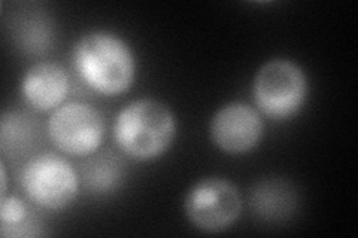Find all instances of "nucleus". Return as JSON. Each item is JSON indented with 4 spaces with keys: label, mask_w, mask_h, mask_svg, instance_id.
I'll list each match as a JSON object with an SVG mask.
<instances>
[{
    "label": "nucleus",
    "mask_w": 358,
    "mask_h": 238,
    "mask_svg": "<svg viewBox=\"0 0 358 238\" xmlns=\"http://www.w3.org/2000/svg\"><path fill=\"white\" fill-rule=\"evenodd\" d=\"M0 172H2V197L6 195V189H8V174H6V167L5 163H0Z\"/></svg>",
    "instance_id": "14"
},
{
    "label": "nucleus",
    "mask_w": 358,
    "mask_h": 238,
    "mask_svg": "<svg viewBox=\"0 0 358 238\" xmlns=\"http://www.w3.org/2000/svg\"><path fill=\"white\" fill-rule=\"evenodd\" d=\"M124 164L109 151L90 155L81 168L85 188L97 195H106L117 191L124 179Z\"/></svg>",
    "instance_id": "10"
},
{
    "label": "nucleus",
    "mask_w": 358,
    "mask_h": 238,
    "mask_svg": "<svg viewBox=\"0 0 358 238\" xmlns=\"http://www.w3.org/2000/svg\"><path fill=\"white\" fill-rule=\"evenodd\" d=\"M0 232L3 237L39 235V226L30 218L27 204L15 195H5L0 202Z\"/></svg>",
    "instance_id": "12"
},
{
    "label": "nucleus",
    "mask_w": 358,
    "mask_h": 238,
    "mask_svg": "<svg viewBox=\"0 0 358 238\" xmlns=\"http://www.w3.org/2000/svg\"><path fill=\"white\" fill-rule=\"evenodd\" d=\"M72 63L81 82L100 96L124 94L136 77V57L130 45L108 30L84 33L73 45Z\"/></svg>",
    "instance_id": "1"
},
{
    "label": "nucleus",
    "mask_w": 358,
    "mask_h": 238,
    "mask_svg": "<svg viewBox=\"0 0 358 238\" xmlns=\"http://www.w3.org/2000/svg\"><path fill=\"white\" fill-rule=\"evenodd\" d=\"M20 185L38 207L57 211L75 202L81 179L66 158L45 152L30 158L21 168Z\"/></svg>",
    "instance_id": "4"
},
{
    "label": "nucleus",
    "mask_w": 358,
    "mask_h": 238,
    "mask_svg": "<svg viewBox=\"0 0 358 238\" xmlns=\"http://www.w3.org/2000/svg\"><path fill=\"white\" fill-rule=\"evenodd\" d=\"M15 38L20 47L31 54H39L51 47V26L45 17L29 15L18 21Z\"/></svg>",
    "instance_id": "13"
},
{
    "label": "nucleus",
    "mask_w": 358,
    "mask_h": 238,
    "mask_svg": "<svg viewBox=\"0 0 358 238\" xmlns=\"http://www.w3.org/2000/svg\"><path fill=\"white\" fill-rule=\"evenodd\" d=\"M308 91L303 69L287 59L264 63L254 77L252 94L257 107L276 121L296 117L306 103Z\"/></svg>",
    "instance_id": "3"
},
{
    "label": "nucleus",
    "mask_w": 358,
    "mask_h": 238,
    "mask_svg": "<svg viewBox=\"0 0 358 238\" xmlns=\"http://www.w3.org/2000/svg\"><path fill=\"white\" fill-rule=\"evenodd\" d=\"M48 135L66 155L90 156L105 139V118L100 110L84 101H71L51 112Z\"/></svg>",
    "instance_id": "5"
},
{
    "label": "nucleus",
    "mask_w": 358,
    "mask_h": 238,
    "mask_svg": "<svg viewBox=\"0 0 358 238\" xmlns=\"http://www.w3.org/2000/svg\"><path fill=\"white\" fill-rule=\"evenodd\" d=\"M178 126L172 110L154 98H139L122 107L112 126L120 151L136 161H154L171 149Z\"/></svg>",
    "instance_id": "2"
},
{
    "label": "nucleus",
    "mask_w": 358,
    "mask_h": 238,
    "mask_svg": "<svg viewBox=\"0 0 358 238\" xmlns=\"http://www.w3.org/2000/svg\"><path fill=\"white\" fill-rule=\"evenodd\" d=\"M185 216L197 230L221 232L229 230L241 216L242 198L230 180L221 177L201 179L187 192Z\"/></svg>",
    "instance_id": "6"
},
{
    "label": "nucleus",
    "mask_w": 358,
    "mask_h": 238,
    "mask_svg": "<svg viewBox=\"0 0 358 238\" xmlns=\"http://www.w3.org/2000/svg\"><path fill=\"white\" fill-rule=\"evenodd\" d=\"M264 122L259 110L243 101H233L220 107L209 124V134L220 151L243 155L262 142Z\"/></svg>",
    "instance_id": "7"
},
{
    "label": "nucleus",
    "mask_w": 358,
    "mask_h": 238,
    "mask_svg": "<svg viewBox=\"0 0 358 238\" xmlns=\"http://www.w3.org/2000/svg\"><path fill=\"white\" fill-rule=\"evenodd\" d=\"M255 214L264 221L287 218L296 206V195L282 180H264L257 185L251 194Z\"/></svg>",
    "instance_id": "11"
},
{
    "label": "nucleus",
    "mask_w": 358,
    "mask_h": 238,
    "mask_svg": "<svg viewBox=\"0 0 358 238\" xmlns=\"http://www.w3.org/2000/svg\"><path fill=\"white\" fill-rule=\"evenodd\" d=\"M38 140V126L22 112H5L0 119V149L6 158L27 155Z\"/></svg>",
    "instance_id": "9"
},
{
    "label": "nucleus",
    "mask_w": 358,
    "mask_h": 238,
    "mask_svg": "<svg viewBox=\"0 0 358 238\" xmlns=\"http://www.w3.org/2000/svg\"><path fill=\"white\" fill-rule=\"evenodd\" d=\"M69 85V76L60 64L41 61L29 67L21 77L20 91L30 107L38 112H54L64 105Z\"/></svg>",
    "instance_id": "8"
}]
</instances>
